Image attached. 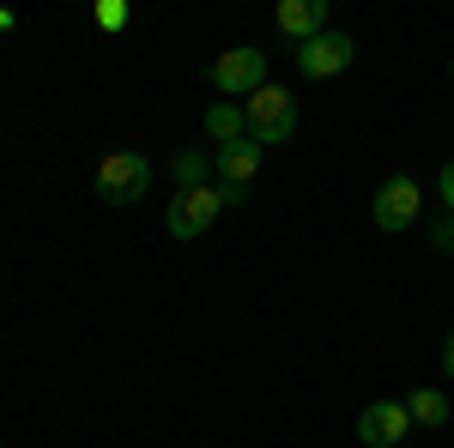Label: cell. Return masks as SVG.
I'll use <instances>...</instances> for the list:
<instances>
[{"label":"cell","mask_w":454,"mask_h":448,"mask_svg":"<svg viewBox=\"0 0 454 448\" xmlns=\"http://www.w3.org/2000/svg\"><path fill=\"white\" fill-rule=\"evenodd\" d=\"M218 212H224V194L218 188H176V200L170 212H164V231H170L176 242H194V237H207L212 224H218Z\"/></svg>","instance_id":"277c9868"},{"label":"cell","mask_w":454,"mask_h":448,"mask_svg":"<svg viewBox=\"0 0 454 448\" xmlns=\"http://www.w3.org/2000/svg\"><path fill=\"white\" fill-rule=\"evenodd\" d=\"M170 176L182 182V188H207V182H212V152H200V145L176 152V158H170Z\"/></svg>","instance_id":"7c38bea8"},{"label":"cell","mask_w":454,"mask_h":448,"mask_svg":"<svg viewBox=\"0 0 454 448\" xmlns=\"http://www.w3.org/2000/svg\"><path fill=\"white\" fill-rule=\"evenodd\" d=\"M12 25H19V12H12V6H0V31H12Z\"/></svg>","instance_id":"e0dca14e"},{"label":"cell","mask_w":454,"mask_h":448,"mask_svg":"<svg viewBox=\"0 0 454 448\" xmlns=\"http://www.w3.org/2000/svg\"><path fill=\"white\" fill-rule=\"evenodd\" d=\"M261 152L254 139H237V145H212V170H218V188H248L254 170H261Z\"/></svg>","instance_id":"ba28073f"},{"label":"cell","mask_w":454,"mask_h":448,"mask_svg":"<svg viewBox=\"0 0 454 448\" xmlns=\"http://www.w3.org/2000/svg\"><path fill=\"white\" fill-rule=\"evenodd\" d=\"M406 413H412V424H424V430H442L454 406H449L442 388H419V394H406Z\"/></svg>","instance_id":"30bf717a"},{"label":"cell","mask_w":454,"mask_h":448,"mask_svg":"<svg viewBox=\"0 0 454 448\" xmlns=\"http://www.w3.org/2000/svg\"><path fill=\"white\" fill-rule=\"evenodd\" d=\"M243 115H248V139L254 145H285V139L297 134V104H291V91H279V85H261L243 104Z\"/></svg>","instance_id":"3957f363"},{"label":"cell","mask_w":454,"mask_h":448,"mask_svg":"<svg viewBox=\"0 0 454 448\" xmlns=\"http://www.w3.org/2000/svg\"><path fill=\"white\" fill-rule=\"evenodd\" d=\"M98 194H104L109 207H134L152 194V158L145 152H109L104 164H98Z\"/></svg>","instance_id":"7a4b0ae2"},{"label":"cell","mask_w":454,"mask_h":448,"mask_svg":"<svg viewBox=\"0 0 454 448\" xmlns=\"http://www.w3.org/2000/svg\"><path fill=\"white\" fill-rule=\"evenodd\" d=\"M430 242H436L442 255H454V212H449V218H442V224H436V231H430Z\"/></svg>","instance_id":"5bb4252c"},{"label":"cell","mask_w":454,"mask_h":448,"mask_svg":"<svg viewBox=\"0 0 454 448\" xmlns=\"http://www.w3.org/2000/svg\"><path fill=\"white\" fill-rule=\"evenodd\" d=\"M91 19H98V31H128V19H134V12H128V0H98V12H91Z\"/></svg>","instance_id":"4fadbf2b"},{"label":"cell","mask_w":454,"mask_h":448,"mask_svg":"<svg viewBox=\"0 0 454 448\" xmlns=\"http://www.w3.org/2000/svg\"><path fill=\"white\" fill-rule=\"evenodd\" d=\"M442 376L454 381V334H449V345H442Z\"/></svg>","instance_id":"2e32d148"},{"label":"cell","mask_w":454,"mask_h":448,"mask_svg":"<svg viewBox=\"0 0 454 448\" xmlns=\"http://www.w3.org/2000/svg\"><path fill=\"white\" fill-rule=\"evenodd\" d=\"M442 200H449V212H454V158L442 164Z\"/></svg>","instance_id":"9a60e30c"},{"label":"cell","mask_w":454,"mask_h":448,"mask_svg":"<svg viewBox=\"0 0 454 448\" xmlns=\"http://www.w3.org/2000/svg\"><path fill=\"white\" fill-rule=\"evenodd\" d=\"M207 79H212V91H224V104H237V98H254L261 85H273L267 79V49H224V55H212V67H207Z\"/></svg>","instance_id":"6da1fadb"},{"label":"cell","mask_w":454,"mask_h":448,"mask_svg":"<svg viewBox=\"0 0 454 448\" xmlns=\"http://www.w3.org/2000/svg\"><path fill=\"white\" fill-rule=\"evenodd\" d=\"M279 31L303 49L309 36L327 31V0H279Z\"/></svg>","instance_id":"9c48e42d"},{"label":"cell","mask_w":454,"mask_h":448,"mask_svg":"<svg viewBox=\"0 0 454 448\" xmlns=\"http://www.w3.org/2000/svg\"><path fill=\"white\" fill-rule=\"evenodd\" d=\"M406 430H412V413H406L400 400H370V406L357 413L364 448H394V443H406Z\"/></svg>","instance_id":"52a82bcc"},{"label":"cell","mask_w":454,"mask_h":448,"mask_svg":"<svg viewBox=\"0 0 454 448\" xmlns=\"http://www.w3.org/2000/svg\"><path fill=\"white\" fill-rule=\"evenodd\" d=\"M351 61H357V43H351L346 31H321V36H309V43L297 49L303 79H333V73H346Z\"/></svg>","instance_id":"5b68a950"},{"label":"cell","mask_w":454,"mask_h":448,"mask_svg":"<svg viewBox=\"0 0 454 448\" xmlns=\"http://www.w3.org/2000/svg\"><path fill=\"white\" fill-rule=\"evenodd\" d=\"M207 134L218 139V145H237V139H248L243 104H212V109H207Z\"/></svg>","instance_id":"8fae6325"},{"label":"cell","mask_w":454,"mask_h":448,"mask_svg":"<svg viewBox=\"0 0 454 448\" xmlns=\"http://www.w3.org/2000/svg\"><path fill=\"white\" fill-rule=\"evenodd\" d=\"M419 207H424V188L412 182V176H387L382 188H376V224L382 231H406L412 218H419Z\"/></svg>","instance_id":"8992f818"}]
</instances>
